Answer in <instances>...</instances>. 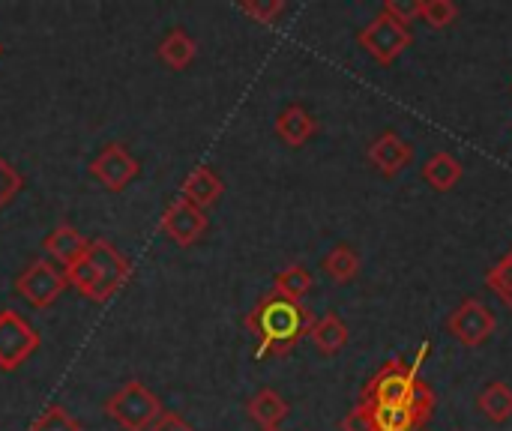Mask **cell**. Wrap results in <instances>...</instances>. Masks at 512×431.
<instances>
[{"label":"cell","mask_w":512,"mask_h":431,"mask_svg":"<svg viewBox=\"0 0 512 431\" xmlns=\"http://www.w3.org/2000/svg\"><path fill=\"white\" fill-rule=\"evenodd\" d=\"M21 192V174L0 156V210Z\"/></svg>","instance_id":"27"},{"label":"cell","mask_w":512,"mask_h":431,"mask_svg":"<svg viewBox=\"0 0 512 431\" xmlns=\"http://www.w3.org/2000/svg\"><path fill=\"white\" fill-rule=\"evenodd\" d=\"M39 348V333L12 309L0 312V369L15 372Z\"/></svg>","instance_id":"7"},{"label":"cell","mask_w":512,"mask_h":431,"mask_svg":"<svg viewBox=\"0 0 512 431\" xmlns=\"http://www.w3.org/2000/svg\"><path fill=\"white\" fill-rule=\"evenodd\" d=\"M261 431H279V429H261Z\"/></svg>","instance_id":"31"},{"label":"cell","mask_w":512,"mask_h":431,"mask_svg":"<svg viewBox=\"0 0 512 431\" xmlns=\"http://www.w3.org/2000/svg\"><path fill=\"white\" fill-rule=\"evenodd\" d=\"M315 132H318V123H315V117H312L303 105H288V108L276 117V135H279L288 147H303Z\"/></svg>","instance_id":"15"},{"label":"cell","mask_w":512,"mask_h":431,"mask_svg":"<svg viewBox=\"0 0 512 431\" xmlns=\"http://www.w3.org/2000/svg\"><path fill=\"white\" fill-rule=\"evenodd\" d=\"M207 231V216L204 210H198L195 204L177 198L174 204H168V210L162 213V234L168 240H174L177 246H192L204 237Z\"/></svg>","instance_id":"10"},{"label":"cell","mask_w":512,"mask_h":431,"mask_svg":"<svg viewBox=\"0 0 512 431\" xmlns=\"http://www.w3.org/2000/svg\"><path fill=\"white\" fill-rule=\"evenodd\" d=\"M249 417L261 426V429H279V423L288 417V402L276 393V390H258L249 405H246Z\"/></svg>","instance_id":"18"},{"label":"cell","mask_w":512,"mask_h":431,"mask_svg":"<svg viewBox=\"0 0 512 431\" xmlns=\"http://www.w3.org/2000/svg\"><path fill=\"white\" fill-rule=\"evenodd\" d=\"M87 243H90V240H84L72 225H57V228L42 240V249L48 252L51 261H57V264H63V267H72V264L87 252Z\"/></svg>","instance_id":"14"},{"label":"cell","mask_w":512,"mask_h":431,"mask_svg":"<svg viewBox=\"0 0 512 431\" xmlns=\"http://www.w3.org/2000/svg\"><path fill=\"white\" fill-rule=\"evenodd\" d=\"M435 414V393L429 390L426 396H420L411 405H399V408H372L375 417V429L378 431H417L429 423V417Z\"/></svg>","instance_id":"11"},{"label":"cell","mask_w":512,"mask_h":431,"mask_svg":"<svg viewBox=\"0 0 512 431\" xmlns=\"http://www.w3.org/2000/svg\"><path fill=\"white\" fill-rule=\"evenodd\" d=\"M348 324L336 315V312H327L324 318H318L315 324H312V330H309V339H312V345L321 351V354H327V357H333V354H339L345 345H348Z\"/></svg>","instance_id":"17"},{"label":"cell","mask_w":512,"mask_h":431,"mask_svg":"<svg viewBox=\"0 0 512 431\" xmlns=\"http://www.w3.org/2000/svg\"><path fill=\"white\" fill-rule=\"evenodd\" d=\"M198 54V45L195 39L186 33V30H171L162 42H159V60L168 66V69H186Z\"/></svg>","instance_id":"20"},{"label":"cell","mask_w":512,"mask_h":431,"mask_svg":"<svg viewBox=\"0 0 512 431\" xmlns=\"http://www.w3.org/2000/svg\"><path fill=\"white\" fill-rule=\"evenodd\" d=\"M342 431H378L375 429V417H372V408L369 405H357V408H351L348 411V417L342 420Z\"/></svg>","instance_id":"29"},{"label":"cell","mask_w":512,"mask_h":431,"mask_svg":"<svg viewBox=\"0 0 512 431\" xmlns=\"http://www.w3.org/2000/svg\"><path fill=\"white\" fill-rule=\"evenodd\" d=\"M273 291L294 300V303H303V297L312 291V273L300 264H291L285 270L276 273V282H273Z\"/></svg>","instance_id":"22"},{"label":"cell","mask_w":512,"mask_h":431,"mask_svg":"<svg viewBox=\"0 0 512 431\" xmlns=\"http://www.w3.org/2000/svg\"><path fill=\"white\" fill-rule=\"evenodd\" d=\"M462 177H465L462 162H459L453 153H447V150L429 156L426 165H423V180H426L435 192H450V189H456V186L462 183Z\"/></svg>","instance_id":"16"},{"label":"cell","mask_w":512,"mask_h":431,"mask_svg":"<svg viewBox=\"0 0 512 431\" xmlns=\"http://www.w3.org/2000/svg\"><path fill=\"white\" fill-rule=\"evenodd\" d=\"M315 318L303 303H294L276 291L264 294L246 315V330L258 339V357L291 354L303 336H309Z\"/></svg>","instance_id":"1"},{"label":"cell","mask_w":512,"mask_h":431,"mask_svg":"<svg viewBox=\"0 0 512 431\" xmlns=\"http://www.w3.org/2000/svg\"><path fill=\"white\" fill-rule=\"evenodd\" d=\"M90 174L111 192L126 189L135 174H138V162L135 156L123 147V144H108L93 162H90Z\"/></svg>","instance_id":"9"},{"label":"cell","mask_w":512,"mask_h":431,"mask_svg":"<svg viewBox=\"0 0 512 431\" xmlns=\"http://www.w3.org/2000/svg\"><path fill=\"white\" fill-rule=\"evenodd\" d=\"M459 15H462V12H459V6H456L453 0H420V18H423L429 27H435V30L456 24Z\"/></svg>","instance_id":"23"},{"label":"cell","mask_w":512,"mask_h":431,"mask_svg":"<svg viewBox=\"0 0 512 431\" xmlns=\"http://www.w3.org/2000/svg\"><path fill=\"white\" fill-rule=\"evenodd\" d=\"M15 291L36 309H48L63 291H66V276L48 264V261H33L15 282Z\"/></svg>","instance_id":"8"},{"label":"cell","mask_w":512,"mask_h":431,"mask_svg":"<svg viewBox=\"0 0 512 431\" xmlns=\"http://www.w3.org/2000/svg\"><path fill=\"white\" fill-rule=\"evenodd\" d=\"M390 18H396L399 24H414L420 18V0H384V9Z\"/></svg>","instance_id":"28"},{"label":"cell","mask_w":512,"mask_h":431,"mask_svg":"<svg viewBox=\"0 0 512 431\" xmlns=\"http://www.w3.org/2000/svg\"><path fill=\"white\" fill-rule=\"evenodd\" d=\"M180 198L189 201V204H195L198 210H207L210 204H216L222 198V180H219V174L213 168H207V165L195 168L186 177V183L180 189Z\"/></svg>","instance_id":"13"},{"label":"cell","mask_w":512,"mask_h":431,"mask_svg":"<svg viewBox=\"0 0 512 431\" xmlns=\"http://www.w3.org/2000/svg\"><path fill=\"white\" fill-rule=\"evenodd\" d=\"M357 42H360V48H363L375 63L390 66V63H396V57L414 42V36H411V27L399 24V21L390 18L387 12H381V15H375V18L357 33Z\"/></svg>","instance_id":"5"},{"label":"cell","mask_w":512,"mask_h":431,"mask_svg":"<svg viewBox=\"0 0 512 431\" xmlns=\"http://www.w3.org/2000/svg\"><path fill=\"white\" fill-rule=\"evenodd\" d=\"M30 431H81V423L72 420L60 405H51V408H45L36 417V423L30 426Z\"/></svg>","instance_id":"25"},{"label":"cell","mask_w":512,"mask_h":431,"mask_svg":"<svg viewBox=\"0 0 512 431\" xmlns=\"http://www.w3.org/2000/svg\"><path fill=\"white\" fill-rule=\"evenodd\" d=\"M0 54H3V45H0Z\"/></svg>","instance_id":"32"},{"label":"cell","mask_w":512,"mask_h":431,"mask_svg":"<svg viewBox=\"0 0 512 431\" xmlns=\"http://www.w3.org/2000/svg\"><path fill=\"white\" fill-rule=\"evenodd\" d=\"M486 285L504 300V306L512 312V249L498 264H492L486 270Z\"/></svg>","instance_id":"24"},{"label":"cell","mask_w":512,"mask_h":431,"mask_svg":"<svg viewBox=\"0 0 512 431\" xmlns=\"http://www.w3.org/2000/svg\"><path fill=\"white\" fill-rule=\"evenodd\" d=\"M105 414L123 431H147L162 414V402L141 381H129L105 402Z\"/></svg>","instance_id":"4"},{"label":"cell","mask_w":512,"mask_h":431,"mask_svg":"<svg viewBox=\"0 0 512 431\" xmlns=\"http://www.w3.org/2000/svg\"><path fill=\"white\" fill-rule=\"evenodd\" d=\"M477 408L489 423H507L512 417V387L507 381H492L477 396Z\"/></svg>","instance_id":"19"},{"label":"cell","mask_w":512,"mask_h":431,"mask_svg":"<svg viewBox=\"0 0 512 431\" xmlns=\"http://www.w3.org/2000/svg\"><path fill=\"white\" fill-rule=\"evenodd\" d=\"M321 267H324V273H327L333 282L345 285V282L357 279V273H360V255H357V249H351L348 243H339V246H333V249L324 255Z\"/></svg>","instance_id":"21"},{"label":"cell","mask_w":512,"mask_h":431,"mask_svg":"<svg viewBox=\"0 0 512 431\" xmlns=\"http://www.w3.org/2000/svg\"><path fill=\"white\" fill-rule=\"evenodd\" d=\"M429 354V345H423L420 357L414 363H402V360H387L363 387L360 402L369 408H399V405H411L420 396H426L432 387L420 381V366Z\"/></svg>","instance_id":"3"},{"label":"cell","mask_w":512,"mask_h":431,"mask_svg":"<svg viewBox=\"0 0 512 431\" xmlns=\"http://www.w3.org/2000/svg\"><path fill=\"white\" fill-rule=\"evenodd\" d=\"M147 431H192V426H189L180 414H174V411H162V414L156 417V423H153Z\"/></svg>","instance_id":"30"},{"label":"cell","mask_w":512,"mask_h":431,"mask_svg":"<svg viewBox=\"0 0 512 431\" xmlns=\"http://www.w3.org/2000/svg\"><path fill=\"white\" fill-rule=\"evenodd\" d=\"M366 159L372 162V168H378L384 177H396L402 174L411 159H414V147L396 135V132H381L369 147H366Z\"/></svg>","instance_id":"12"},{"label":"cell","mask_w":512,"mask_h":431,"mask_svg":"<svg viewBox=\"0 0 512 431\" xmlns=\"http://www.w3.org/2000/svg\"><path fill=\"white\" fill-rule=\"evenodd\" d=\"M240 12H246L258 24H273L285 12V3L282 0H246L240 3Z\"/></svg>","instance_id":"26"},{"label":"cell","mask_w":512,"mask_h":431,"mask_svg":"<svg viewBox=\"0 0 512 431\" xmlns=\"http://www.w3.org/2000/svg\"><path fill=\"white\" fill-rule=\"evenodd\" d=\"M495 330H498V318H495V312H492L480 297L462 300V303L450 312V318H447V333H450L459 345H465V348H480V345H486V342L495 336Z\"/></svg>","instance_id":"6"},{"label":"cell","mask_w":512,"mask_h":431,"mask_svg":"<svg viewBox=\"0 0 512 431\" xmlns=\"http://www.w3.org/2000/svg\"><path fill=\"white\" fill-rule=\"evenodd\" d=\"M66 285H72L81 297L93 303L111 300L132 276V264L108 243V240H90L87 252L63 270Z\"/></svg>","instance_id":"2"}]
</instances>
